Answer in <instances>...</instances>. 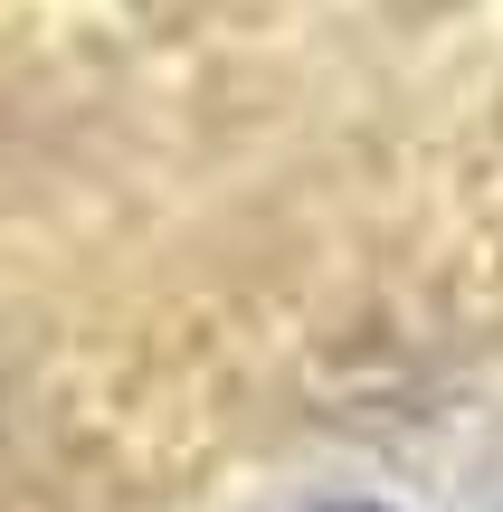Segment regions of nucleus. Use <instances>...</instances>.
I'll list each match as a JSON object with an SVG mask.
<instances>
[{
	"instance_id": "f257e3e1",
	"label": "nucleus",
	"mask_w": 503,
	"mask_h": 512,
	"mask_svg": "<svg viewBox=\"0 0 503 512\" xmlns=\"http://www.w3.org/2000/svg\"><path fill=\"white\" fill-rule=\"evenodd\" d=\"M314 512H390V503H314Z\"/></svg>"
}]
</instances>
